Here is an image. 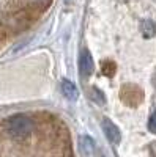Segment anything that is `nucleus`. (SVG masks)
Returning a JSON list of instances; mask_svg holds the SVG:
<instances>
[{"instance_id":"1","label":"nucleus","mask_w":156,"mask_h":157,"mask_svg":"<svg viewBox=\"0 0 156 157\" xmlns=\"http://www.w3.org/2000/svg\"><path fill=\"white\" fill-rule=\"evenodd\" d=\"M102 130H104V134H106V137H107V140L110 143H114V145H118L120 143V140H122L120 129L117 127L110 120H107V118L102 120Z\"/></svg>"},{"instance_id":"2","label":"nucleus","mask_w":156,"mask_h":157,"mask_svg":"<svg viewBox=\"0 0 156 157\" xmlns=\"http://www.w3.org/2000/svg\"><path fill=\"white\" fill-rule=\"evenodd\" d=\"M79 64H81V71H82L84 75H90L93 72V58H92L88 50H82Z\"/></svg>"},{"instance_id":"3","label":"nucleus","mask_w":156,"mask_h":157,"mask_svg":"<svg viewBox=\"0 0 156 157\" xmlns=\"http://www.w3.org/2000/svg\"><path fill=\"white\" fill-rule=\"evenodd\" d=\"M62 93L65 94V98L70 99V101H76L77 99V88L73 82L70 80H62Z\"/></svg>"},{"instance_id":"4","label":"nucleus","mask_w":156,"mask_h":157,"mask_svg":"<svg viewBox=\"0 0 156 157\" xmlns=\"http://www.w3.org/2000/svg\"><path fill=\"white\" fill-rule=\"evenodd\" d=\"M81 149H82L84 154L90 155V154L93 152V149H95V143H93V140L90 138V137H81Z\"/></svg>"},{"instance_id":"5","label":"nucleus","mask_w":156,"mask_h":157,"mask_svg":"<svg viewBox=\"0 0 156 157\" xmlns=\"http://www.w3.org/2000/svg\"><path fill=\"white\" fill-rule=\"evenodd\" d=\"M142 32H144V36L145 38H151L153 35H154V32H156V27H154V24L151 22V21H144L142 22Z\"/></svg>"},{"instance_id":"6","label":"nucleus","mask_w":156,"mask_h":157,"mask_svg":"<svg viewBox=\"0 0 156 157\" xmlns=\"http://www.w3.org/2000/svg\"><path fill=\"white\" fill-rule=\"evenodd\" d=\"M102 72H104V75H107V77H112L114 74H115V64L112 63V61H106L102 64Z\"/></svg>"},{"instance_id":"7","label":"nucleus","mask_w":156,"mask_h":157,"mask_svg":"<svg viewBox=\"0 0 156 157\" xmlns=\"http://www.w3.org/2000/svg\"><path fill=\"white\" fill-rule=\"evenodd\" d=\"M148 129H150V132L156 134V112L150 116V121H148Z\"/></svg>"}]
</instances>
